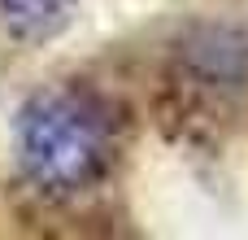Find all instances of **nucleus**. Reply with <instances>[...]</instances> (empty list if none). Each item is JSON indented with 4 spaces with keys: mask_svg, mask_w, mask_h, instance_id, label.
<instances>
[{
    "mask_svg": "<svg viewBox=\"0 0 248 240\" xmlns=\"http://www.w3.org/2000/svg\"><path fill=\"white\" fill-rule=\"evenodd\" d=\"M109 162L96 109L74 92H39L17 114V166L44 197L87 192Z\"/></svg>",
    "mask_w": 248,
    "mask_h": 240,
    "instance_id": "obj_1",
    "label": "nucleus"
},
{
    "mask_svg": "<svg viewBox=\"0 0 248 240\" xmlns=\"http://www.w3.org/2000/svg\"><path fill=\"white\" fill-rule=\"evenodd\" d=\"M78 13V0H0V22L22 44L57 39Z\"/></svg>",
    "mask_w": 248,
    "mask_h": 240,
    "instance_id": "obj_2",
    "label": "nucleus"
},
{
    "mask_svg": "<svg viewBox=\"0 0 248 240\" xmlns=\"http://www.w3.org/2000/svg\"><path fill=\"white\" fill-rule=\"evenodd\" d=\"M196 57H201L205 74L209 79H222V83L244 79V70H248V44L235 39V35H227V31H209L196 44Z\"/></svg>",
    "mask_w": 248,
    "mask_h": 240,
    "instance_id": "obj_3",
    "label": "nucleus"
}]
</instances>
